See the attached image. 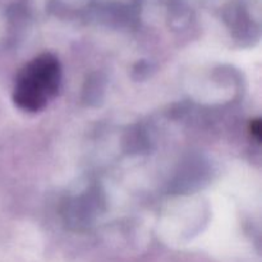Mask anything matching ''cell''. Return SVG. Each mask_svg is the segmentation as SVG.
<instances>
[{"label": "cell", "instance_id": "6da1fadb", "mask_svg": "<svg viewBox=\"0 0 262 262\" xmlns=\"http://www.w3.org/2000/svg\"><path fill=\"white\" fill-rule=\"evenodd\" d=\"M61 78L63 73L59 59L50 53L40 54L18 73L13 101L25 112H40L58 95Z\"/></svg>", "mask_w": 262, "mask_h": 262}, {"label": "cell", "instance_id": "7a4b0ae2", "mask_svg": "<svg viewBox=\"0 0 262 262\" xmlns=\"http://www.w3.org/2000/svg\"><path fill=\"white\" fill-rule=\"evenodd\" d=\"M255 10H258V3L253 0H232L225 5L223 17L230 31L243 38L258 32V14Z\"/></svg>", "mask_w": 262, "mask_h": 262}, {"label": "cell", "instance_id": "277c9868", "mask_svg": "<svg viewBox=\"0 0 262 262\" xmlns=\"http://www.w3.org/2000/svg\"><path fill=\"white\" fill-rule=\"evenodd\" d=\"M261 122L260 120H255V122H252V124H251V132H252V135L255 136V138L257 141H261Z\"/></svg>", "mask_w": 262, "mask_h": 262}, {"label": "cell", "instance_id": "3957f363", "mask_svg": "<svg viewBox=\"0 0 262 262\" xmlns=\"http://www.w3.org/2000/svg\"><path fill=\"white\" fill-rule=\"evenodd\" d=\"M97 0H50L49 10L58 17H83L95 13Z\"/></svg>", "mask_w": 262, "mask_h": 262}]
</instances>
